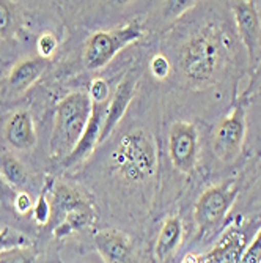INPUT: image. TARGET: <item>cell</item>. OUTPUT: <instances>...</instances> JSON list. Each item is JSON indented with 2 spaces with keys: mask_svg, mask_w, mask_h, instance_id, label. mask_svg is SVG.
I'll return each mask as SVG.
<instances>
[{
  "mask_svg": "<svg viewBox=\"0 0 261 263\" xmlns=\"http://www.w3.org/2000/svg\"><path fill=\"white\" fill-rule=\"evenodd\" d=\"M157 142L154 134L142 125L123 129L109 155V177L118 193L144 206L154 193L157 177Z\"/></svg>",
  "mask_w": 261,
  "mask_h": 263,
  "instance_id": "6da1fadb",
  "label": "cell"
},
{
  "mask_svg": "<svg viewBox=\"0 0 261 263\" xmlns=\"http://www.w3.org/2000/svg\"><path fill=\"white\" fill-rule=\"evenodd\" d=\"M227 38L224 32L208 24L189 33L175 47L173 69L194 87L208 85L216 81L227 60Z\"/></svg>",
  "mask_w": 261,
  "mask_h": 263,
  "instance_id": "7a4b0ae2",
  "label": "cell"
},
{
  "mask_svg": "<svg viewBox=\"0 0 261 263\" xmlns=\"http://www.w3.org/2000/svg\"><path fill=\"white\" fill-rule=\"evenodd\" d=\"M91 109L87 91H71L58 101L49 140L52 159L63 162L76 148L88 125Z\"/></svg>",
  "mask_w": 261,
  "mask_h": 263,
  "instance_id": "3957f363",
  "label": "cell"
},
{
  "mask_svg": "<svg viewBox=\"0 0 261 263\" xmlns=\"http://www.w3.org/2000/svg\"><path fill=\"white\" fill-rule=\"evenodd\" d=\"M145 36V27L132 19L122 26L93 32L82 46V65L87 71L106 68L118 54Z\"/></svg>",
  "mask_w": 261,
  "mask_h": 263,
  "instance_id": "277c9868",
  "label": "cell"
},
{
  "mask_svg": "<svg viewBox=\"0 0 261 263\" xmlns=\"http://www.w3.org/2000/svg\"><path fill=\"white\" fill-rule=\"evenodd\" d=\"M238 196L239 184L236 181H225L203 191L194 205V221L200 236L214 233L224 224Z\"/></svg>",
  "mask_w": 261,
  "mask_h": 263,
  "instance_id": "5b68a950",
  "label": "cell"
},
{
  "mask_svg": "<svg viewBox=\"0 0 261 263\" xmlns=\"http://www.w3.org/2000/svg\"><path fill=\"white\" fill-rule=\"evenodd\" d=\"M247 134V98L236 101L233 109L222 118L214 128L211 147L214 156L224 162L231 164L239 158L244 148Z\"/></svg>",
  "mask_w": 261,
  "mask_h": 263,
  "instance_id": "8992f818",
  "label": "cell"
},
{
  "mask_svg": "<svg viewBox=\"0 0 261 263\" xmlns=\"http://www.w3.org/2000/svg\"><path fill=\"white\" fill-rule=\"evenodd\" d=\"M170 162L181 174H191L198 158V129L191 122H175L167 136Z\"/></svg>",
  "mask_w": 261,
  "mask_h": 263,
  "instance_id": "52a82bcc",
  "label": "cell"
},
{
  "mask_svg": "<svg viewBox=\"0 0 261 263\" xmlns=\"http://www.w3.org/2000/svg\"><path fill=\"white\" fill-rule=\"evenodd\" d=\"M137 90H138V73L131 69L126 73V76L120 79V82L116 84L115 90L112 91V97L107 104L106 117L103 122L99 145L104 143L116 131V128L120 126L122 120L129 110V106L135 97Z\"/></svg>",
  "mask_w": 261,
  "mask_h": 263,
  "instance_id": "ba28073f",
  "label": "cell"
},
{
  "mask_svg": "<svg viewBox=\"0 0 261 263\" xmlns=\"http://www.w3.org/2000/svg\"><path fill=\"white\" fill-rule=\"evenodd\" d=\"M231 11L236 29L247 49L250 68L255 69L261 55V19L258 8L255 2L246 0V2H233Z\"/></svg>",
  "mask_w": 261,
  "mask_h": 263,
  "instance_id": "9c48e42d",
  "label": "cell"
},
{
  "mask_svg": "<svg viewBox=\"0 0 261 263\" xmlns=\"http://www.w3.org/2000/svg\"><path fill=\"white\" fill-rule=\"evenodd\" d=\"M4 140L13 152H30L38 140L33 117L29 110L19 109L8 115L4 125Z\"/></svg>",
  "mask_w": 261,
  "mask_h": 263,
  "instance_id": "30bf717a",
  "label": "cell"
},
{
  "mask_svg": "<svg viewBox=\"0 0 261 263\" xmlns=\"http://www.w3.org/2000/svg\"><path fill=\"white\" fill-rule=\"evenodd\" d=\"M94 249L104 263H129L134 252L131 235L118 229H104L94 235Z\"/></svg>",
  "mask_w": 261,
  "mask_h": 263,
  "instance_id": "8fae6325",
  "label": "cell"
},
{
  "mask_svg": "<svg viewBox=\"0 0 261 263\" xmlns=\"http://www.w3.org/2000/svg\"><path fill=\"white\" fill-rule=\"evenodd\" d=\"M107 104L109 103L93 104L88 125H87L79 143L76 145V148L62 162V167H65V169L74 167V165L81 164L84 159H87L90 155H93V152L96 150V147L99 145V136H101V129H103V122L106 117Z\"/></svg>",
  "mask_w": 261,
  "mask_h": 263,
  "instance_id": "7c38bea8",
  "label": "cell"
},
{
  "mask_svg": "<svg viewBox=\"0 0 261 263\" xmlns=\"http://www.w3.org/2000/svg\"><path fill=\"white\" fill-rule=\"evenodd\" d=\"M246 248V232L238 227H231L222 233L217 245L202 257V263H241Z\"/></svg>",
  "mask_w": 261,
  "mask_h": 263,
  "instance_id": "4fadbf2b",
  "label": "cell"
},
{
  "mask_svg": "<svg viewBox=\"0 0 261 263\" xmlns=\"http://www.w3.org/2000/svg\"><path fill=\"white\" fill-rule=\"evenodd\" d=\"M49 60H44L38 55L26 57L16 62L7 76L8 90L14 95L26 93L46 71Z\"/></svg>",
  "mask_w": 261,
  "mask_h": 263,
  "instance_id": "5bb4252c",
  "label": "cell"
},
{
  "mask_svg": "<svg viewBox=\"0 0 261 263\" xmlns=\"http://www.w3.org/2000/svg\"><path fill=\"white\" fill-rule=\"evenodd\" d=\"M184 227L179 216H170L164 221L159 229L154 243V260L157 263L167 261L183 243Z\"/></svg>",
  "mask_w": 261,
  "mask_h": 263,
  "instance_id": "9a60e30c",
  "label": "cell"
},
{
  "mask_svg": "<svg viewBox=\"0 0 261 263\" xmlns=\"http://www.w3.org/2000/svg\"><path fill=\"white\" fill-rule=\"evenodd\" d=\"M51 205H52V216L58 218L62 221L66 214H69L71 211L85 208L90 203H88V200L85 199V196L81 193L79 189H76L74 186H71V184L58 181L52 187Z\"/></svg>",
  "mask_w": 261,
  "mask_h": 263,
  "instance_id": "2e32d148",
  "label": "cell"
},
{
  "mask_svg": "<svg viewBox=\"0 0 261 263\" xmlns=\"http://www.w3.org/2000/svg\"><path fill=\"white\" fill-rule=\"evenodd\" d=\"M0 172L11 187H26L30 183L26 164L7 148H0Z\"/></svg>",
  "mask_w": 261,
  "mask_h": 263,
  "instance_id": "e0dca14e",
  "label": "cell"
},
{
  "mask_svg": "<svg viewBox=\"0 0 261 263\" xmlns=\"http://www.w3.org/2000/svg\"><path fill=\"white\" fill-rule=\"evenodd\" d=\"M24 35H26V29H24L17 7L13 5V2L0 0V40L14 43L22 40Z\"/></svg>",
  "mask_w": 261,
  "mask_h": 263,
  "instance_id": "ac0fdd59",
  "label": "cell"
},
{
  "mask_svg": "<svg viewBox=\"0 0 261 263\" xmlns=\"http://www.w3.org/2000/svg\"><path fill=\"white\" fill-rule=\"evenodd\" d=\"M35 49H36V55L44 59V60H49L51 57L55 55L57 49H58V38L54 32L51 30H46L43 32L36 43H35Z\"/></svg>",
  "mask_w": 261,
  "mask_h": 263,
  "instance_id": "d6986e66",
  "label": "cell"
},
{
  "mask_svg": "<svg viewBox=\"0 0 261 263\" xmlns=\"http://www.w3.org/2000/svg\"><path fill=\"white\" fill-rule=\"evenodd\" d=\"M148 69L153 79L156 81H167L170 74L173 73V66L169 57L165 54H154L148 63Z\"/></svg>",
  "mask_w": 261,
  "mask_h": 263,
  "instance_id": "ffe728a7",
  "label": "cell"
},
{
  "mask_svg": "<svg viewBox=\"0 0 261 263\" xmlns=\"http://www.w3.org/2000/svg\"><path fill=\"white\" fill-rule=\"evenodd\" d=\"M87 93H88V97H90L91 104H104V103H109L110 101V97H112L110 85L103 78H94L90 82Z\"/></svg>",
  "mask_w": 261,
  "mask_h": 263,
  "instance_id": "44dd1931",
  "label": "cell"
},
{
  "mask_svg": "<svg viewBox=\"0 0 261 263\" xmlns=\"http://www.w3.org/2000/svg\"><path fill=\"white\" fill-rule=\"evenodd\" d=\"M21 246H30V241L26 235H22L21 232H16L8 227L0 229V254L8 249L21 248Z\"/></svg>",
  "mask_w": 261,
  "mask_h": 263,
  "instance_id": "7402d4cb",
  "label": "cell"
},
{
  "mask_svg": "<svg viewBox=\"0 0 261 263\" xmlns=\"http://www.w3.org/2000/svg\"><path fill=\"white\" fill-rule=\"evenodd\" d=\"M36 254L30 246L13 248L0 254V263H35Z\"/></svg>",
  "mask_w": 261,
  "mask_h": 263,
  "instance_id": "603a6c76",
  "label": "cell"
},
{
  "mask_svg": "<svg viewBox=\"0 0 261 263\" xmlns=\"http://www.w3.org/2000/svg\"><path fill=\"white\" fill-rule=\"evenodd\" d=\"M32 216H33V221L38 226H46L47 222L51 221V218H52V205H51V200H49V197H47L46 193L39 194V197L35 200V205L32 208Z\"/></svg>",
  "mask_w": 261,
  "mask_h": 263,
  "instance_id": "cb8c5ba5",
  "label": "cell"
},
{
  "mask_svg": "<svg viewBox=\"0 0 261 263\" xmlns=\"http://www.w3.org/2000/svg\"><path fill=\"white\" fill-rule=\"evenodd\" d=\"M241 263H261V229L246 248Z\"/></svg>",
  "mask_w": 261,
  "mask_h": 263,
  "instance_id": "d4e9b609",
  "label": "cell"
},
{
  "mask_svg": "<svg viewBox=\"0 0 261 263\" xmlns=\"http://www.w3.org/2000/svg\"><path fill=\"white\" fill-rule=\"evenodd\" d=\"M35 202L32 200V196L26 191H21V193H16L14 199H13V206L16 210V213L19 214H27L29 211H32Z\"/></svg>",
  "mask_w": 261,
  "mask_h": 263,
  "instance_id": "484cf974",
  "label": "cell"
},
{
  "mask_svg": "<svg viewBox=\"0 0 261 263\" xmlns=\"http://www.w3.org/2000/svg\"><path fill=\"white\" fill-rule=\"evenodd\" d=\"M16 193L13 191V187L7 183V180L4 178L2 172H0V197L2 199H14Z\"/></svg>",
  "mask_w": 261,
  "mask_h": 263,
  "instance_id": "4316f807",
  "label": "cell"
},
{
  "mask_svg": "<svg viewBox=\"0 0 261 263\" xmlns=\"http://www.w3.org/2000/svg\"><path fill=\"white\" fill-rule=\"evenodd\" d=\"M181 263H202V257L198 254H186L181 260Z\"/></svg>",
  "mask_w": 261,
  "mask_h": 263,
  "instance_id": "83f0119b",
  "label": "cell"
}]
</instances>
